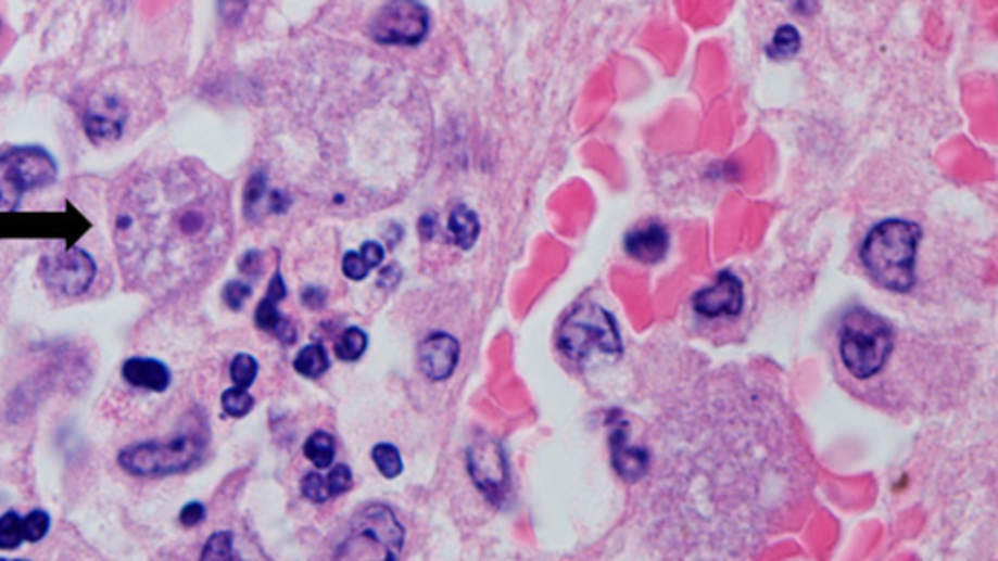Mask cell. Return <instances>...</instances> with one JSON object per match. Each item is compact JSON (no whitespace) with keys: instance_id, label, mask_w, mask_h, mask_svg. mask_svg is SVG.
<instances>
[{"instance_id":"836d02e7","label":"cell","mask_w":998,"mask_h":561,"mask_svg":"<svg viewBox=\"0 0 998 561\" xmlns=\"http://www.w3.org/2000/svg\"><path fill=\"white\" fill-rule=\"evenodd\" d=\"M359 254H362L363 259H365V264L371 267V269L381 266L382 257H384L382 246L381 244H377V242H365Z\"/></svg>"},{"instance_id":"f546056e","label":"cell","mask_w":998,"mask_h":561,"mask_svg":"<svg viewBox=\"0 0 998 561\" xmlns=\"http://www.w3.org/2000/svg\"><path fill=\"white\" fill-rule=\"evenodd\" d=\"M342 267L345 277L352 279V281H363L365 277L369 276V271H371V267L365 264V259H363L359 252H348V254L343 256Z\"/></svg>"},{"instance_id":"5bb4252c","label":"cell","mask_w":998,"mask_h":561,"mask_svg":"<svg viewBox=\"0 0 998 561\" xmlns=\"http://www.w3.org/2000/svg\"><path fill=\"white\" fill-rule=\"evenodd\" d=\"M122 379L137 391L162 392L170 388V369L153 357H129L122 365Z\"/></svg>"},{"instance_id":"d4e9b609","label":"cell","mask_w":998,"mask_h":561,"mask_svg":"<svg viewBox=\"0 0 998 561\" xmlns=\"http://www.w3.org/2000/svg\"><path fill=\"white\" fill-rule=\"evenodd\" d=\"M257 377V362L252 355L240 353L232 362H230V379L237 384L238 388L248 391Z\"/></svg>"},{"instance_id":"277c9868","label":"cell","mask_w":998,"mask_h":561,"mask_svg":"<svg viewBox=\"0 0 998 561\" xmlns=\"http://www.w3.org/2000/svg\"><path fill=\"white\" fill-rule=\"evenodd\" d=\"M205 441L200 435H178L168 441H141L122 448L119 468L135 477H168L200 464Z\"/></svg>"},{"instance_id":"ac0fdd59","label":"cell","mask_w":998,"mask_h":561,"mask_svg":"<svg viewBox=\"0 0 998 561\" xmlns=\"http://www.w3.org/2000/svg\"><path fill=\"white\" fill-rule=\"evenodd\" d=\"M799 48H801V38H799L798 29L786 24L774 31V36L767 46V55L774 61H784V59L798 55Z\"/></svg>"},{"instance_id":"44dd1931","label":"cell","mask_w":998,"mask_h":561,"mask_svg":"<svg viewBox=\"0 0 998 561\" xmlns=\"http://www.w3.org/2000/svg\"><path fill=\"white\" fill-rule=\"evenodd\" d=\"M24 543H26V538H24V517H20L16 511H7V513L0 514V550L2 552H12V550H18Z\"/></svg>"},{"instance_id":"484cf974","label":"cell","mask_w":998,"mask_h":561,"mask_svg":"<svg viewBox=\"0 0 998 561\" xmlns=\"http://www.w3.org/2000/svg\"><path fill=\"white\" fill-rule=\"evenodd\" d=\"M49 531H51V517H49L48 511L36 509V511H29L24 517V538H26V543H41L48 536Z\"/></svg>"},{"instance_id":"e0dca14e","label":"cell","mask_w":998,"mask_h":561,"mask_svg":"<svg viewBox=\"0 0 998 561\" xmlns=\"http://www.w3.org/2000/svg\"><path fill=\"white\" fill-rule=\"evenodd\" d=\"M449 232L453 234V240L460 250H470L475 246L480 232V222L475 211L468 209L466 205H457L449 217Z\"/></svg>"},{"instance_id":"d6a6232c","label":"cell","mask_w":998,"mask_h":561,"mask_svg":"<svg viewBox=\"0 0 998 561\" xmlns=\"http://www.w3.org/2000/svg\"><path fill=\"white\" fill-rule=\"evenodd\" d=\"M205 521V507L200 503V501H191V503L184 505V509L180 511V523L184 526H198V524Z\"/></svg>"},{"instance_id":"6da1fadb","label":"cell","mask_w":998,"mask_h":561,"mask_svg":"<svg viewBox=\"0 0 998 561\" xmlns=\"http://www.w3.org/2000/svg\"><path fill=\"white\" fill-rule=\"evenodd\" d=\"M219 217V191L186 164L127 181L114 209L115 254L127 286L159 296L181 283Z\"/></svg>"},{"instance_id":"8fae6325","label":"cell","mask_w":998,"mask_h":561,"mask_svg":"<svg viewBox=\"0 0 998 561\" xmlns=\"http://www.w3.org/2000/svg\"><path fill=\"white\" fill-rule=\"evenodd\" d=\"M745 291L740 277L722 271L712 285L693 296V310L704 320H733L742 315Z\"/></svg>"},{"instance_id":"8992f818","label":"cell","mask_w":998,"mask_h":561,"mask_svg":"<svg viewBox=\"0 0 998 561\" xmlns=\"http://www.w3.org/2000/svg\"><path fill=\"white\" fill-rule=\"evenodd\" d=\"M59 164L43 146L24 144L0 151V209H16L29 191L58 180Z\"/></svg>"},{"instance_id":"d6986e66","label":"cell","mask_w":998,"mask_h":561,"mask_svg":"<svg viewBox=\"0 0 998 561\" xmlns=\"http://www.w3.org/2000/svg\"><path fill=\"white\" fill-rule=\"evenodd\" d=\"M328 369H330V359L324 352L323 345L318 343L306 345L305 349L296 355L295 371L306 379H318Z\"/></svg>"},{"instance_id":"cb8c5ba5","label":"cell","mask_w":998,"mask_h":561,"mask_svg":"<svg viewBox=\"0 0 998 561\" xmlns=\"http://www.w3.org/2000/svg\"><path fill=\"white\" fill-rule=\"evenodd\" d=\"M220 406L230 418H244L254 408V396L244 388H230L220 396Z\"/></svg>"},{"instance_id":"f1b7e54d","label":"cell","mask_w":998,"mask_h":561,"mask_svg":"<svg viewBox=\"0 0 998 561\" xmlns=\"http://www.w3.org/2000/svg\"><path fill=\"white\" fill-rule=\"evenodd\" d=\"M326 484H328L330 497L345 494L353 484L352 470L345 464H338V467L332 468V472L326 477Z\"/></svg>"},{"instance_id":"30bf717a","label":"cell","mask_w":998,"mask_h":561,"mask_svg":"<svg viewBox=\"0 0 998 561\" xmlns=\"http://www.w3.org/2000/svg\"><path fill=\"white\" fill-rule=\"evenodd\" d=\"M80 117L86 137L92 143H115L125 135L131 105L122 90L100 86L86 98Z\"/></svg>"},{"instance_id":"603a6c76","label":"cell","mask_w":998,"mask_h":561,"mask_svg":"<svg viewBox=\"0 0 998 561\" xmlns=\"http://www.w3.org/2000/svg\"><path fill=\"white\" fill-rule=\"evenodd\" d=\"M372 462L377 464L382 476L389 477V480L400 476L402 468H404L399 448L392 447L389 443H381V445L372 448Z\"/></svg>"},{"instance_id":"4dcf8cb0","label":"cell","mask_w":998,"mask_h":561,"mask_svg":"<svg viewBox=\"0 0 998 561\" xmlns=\"http://www.w3.org/2000/svg\"><path fill=\"white\" fill-rule=\"evenodd\" d=\"M252 293V289L247 283L242 281H230L229 285L225 286L223 291V296H225V303L232 310H240L244 303H247L248 296Z\"/></svg>"},{"instance_id":"52a82bcc","label":"cell","mask_w":998,"mask_h":561,"mask_svg":"<svg viewBox=\"0 0 998 561\" xmlns=\"http://www.w3.org/2000/svg\"><path fill=\"white\" fill-rule=\"evenodd\" d=\"M558 347L571 361H585L595 353H622L615 318L597 305H581L570 313L561 323Z\"/></svg>"},{"instance_id":"9c48e42d","label":"cell","mask_w":998,"mask_h":561,"mask_svg":"<svg viewBox=\"0 0 998 561\" xmlns=\"http://www.w3.org/2000/svg\"><path fill=\"white\" fill-rule=\"evenodd\" d=\"M39 273L53 295L78 298L94 285L98 266L92 254L83 247H73L43 256Z\"/></svg>"},{"instance_id":"d590c367","label":"cell","mask_w":998,"mask_h":561,"mask_svg":"<svg viewBox=\"0 0 998 561\" xmlns=\"http://www.w3.org/2000/svg\"><path fill=\"white\" fill-rule=\"evenodd\" d=\"M419 232L424 234V239H431V237H433V232H435V219H433V215H431V217H429V215L421 217V220H419Z\"/></svg>"},{"instance_id":"3957f363","label":"cell","mask_w":998,"mask_h":561,"mask_svg":"<svg viewBox=\"0 0 998 561\" xmlns=\"http://www.w3.org/2000/svg\"><path fill=\"white\" fill-rule=\"evenodd\" d=\"M894 352V330L885 318L866 308L846 313L838 330V355L858 381H868L884 371Z\"/></svg>"},{"instance_id":"7402d4cb","label":"cell","mask_w":998,"mask_h":561,"mask_svg":"<svg viewBox=\"0 0 998 561\" xmlns=\"http://www.w3.org/2000/svg\"><path fill=\"white\" fill-rule=\"evenodd\" d=\"M367 349V333L359 328H350L336 343V357L342 361H357Z\"/></svg>"},{"instance_id":"5b68a950","label":"cell","mask_w":998,"mask_h":561,"mask_svg":"<svg viewBox=\"0 0 998 561\" xmlns=\"http://www.w3.org/2000/svg\"><path fill=\"white\" fill-rule=\"evenodd\" d=\"M404 528L387 505H369L355 514L340 546V560H399Z\"/></svg>"},{"instance_id":"83f0119b","label":"cell","mask_w":998,"mask_h":561,"mask_svg":"<svg viewBox=\"0 0 998 561\" xmlns=\"http://www.w3.org/2000/svg\"><path fill=\"white\" fill-rule=\"evenodd\" d=\"M303 495H305L308 501L313 503H324L330 499V492H328V484H326V477L316 474V472H311L306 474L305 480H303Z\"/></svg>"},{"instance_id":"ba28073f","label":"cell","mask_w":998,"mask_h":561,"mask_svg":"<svg viewBox=\"0 0 998 561\" xmlns=\"http://www.w3.org/2000/svg\"><path fill=\"white\" fill-rule=\"evenodd\" d=\"M379 46L416 48L429 34V12L419 0H389L369 26Z\"/></svg>"},{"instance_id":"ffe728a7","label":"cell","mask_w":998,"mask_h":561,"mask_svg":"<svg viewBox=\"0 0 998 561\" xmlns=\"http://www.w3.org/2000/svg\"><path fill=\"white\" fill-rule=\"evenodd\" d=\"M305 457L313 462L314 467L330 468L332 467L333 457H336V441L330 433L316 431L305 443Z\"/></svg>"},{"instance_id":"1f68e13d","label":"cell","mask_w":998,"mask_h":561,"mask_svg":"<svg viewBox=\"0 0 998 561\" xmlns=\"http://www.w3.org/2000/svg\"><path fill=\"white\" fill-rule=\"evenodd\" d=\"M247 9L248 0H219L220 18L229 26H237L238 22L244 18Z\"/></svg>"},{"instance_id":"4fadbf2b","label":"cell","mask_w":998,"mask_h":561,"mask_svg":"<svg viewBox=\"0 0 998 561\" xmlns=\"http://www.w3.org/2000/svg\"><path fill=\"white\" fill-rule=\"evenodd\" d=\"M460 347L449 333H431L418 349L419 369L429 381H445L457 369Z\"/></svg>"},{"instance_id":"2e32d148","label":"cell","mask_w":998,"mask_h":561,"mask_svg":"<svg viewBox=\"0 0 998 561\" xmlns=\"http://www.w3.org/2000/svg\"><path fill=\"white\" fill-rule=\"evenodd\" d=\"M286 295L287 289L286 283H283V277L276 273V277L269 283L266 298L257 306L254 320H256L257 328H262L264 332L276 333L281 342L293 343L295 342V328L277 310V305L283 301Z\"/></svg>"},{"instance_id":"4316f807","label":"cell","mask_w":998,"mask_h":561,"mask_svg":"<svg viewBox=\"0 0 998 561\" xmlns=\"http://www.w3.org/2000/svg\"><path fill=\"white\" fill-rule=\"evenodd\" d=\"M235 553H232V534L230 533H217L211 536L203 552H201V560H232Z\"/></svg>"},{"instance_id":"7c38bea8","label":"cell","mask_w":998,"mask_h":561,"mask_svg":"<svg viewBox=\"0 0 998 561\" xmlns=\"http://www.w3.org/2000/svg\"><path fill=\"white\" fill-rule=\"evenodd\" d=\"M468 470L478 489L490 501H500L504 497L505 485H507V462H505L502 447L495 441L482 438L470 447Z\"/></svg>"},{"instance_id":"9a60e30c","label":"cell","mask_w":998,"mask_h":561,"mask_svg":"<svg viewBox=\"0 0 998 561\" xmlns=\"http://www.w3.org/2000/svg\"><path fill=\"white\" fill-rule=\"evenodd\" d=\"M628 254L637 259L640 264L654 266L667 256L669 250V234L666 227L659 222H646L642 227L630 230L624 239Z\"/></svg>"},{"instance_id":"7a4b0ae2","label":"cell","mask_w":998,"mask_h":561,"mask_svg":"<svg viewBox=\"0 0 998 561\" xmlns=\"http://www.w3.org/2000/svg\"><path fill=\"white\" fill-rule=\"evenodd\" d=\"M922 230L917 222L885 219L868 232L860 257L868 276L892 293H909L914 285V266Z\"/></svg>"},{"instance_id":"e575fe53","label":"cell","mask_w":998,"mask_h":561,"mask_svg":"<svg viewBox=\"0 0 998 561\" xmlns=\"http://www.w3.org/2000/svg\"><path fill=\"white\" fill-rule=\"evenodd\" d=\"M303 303L311 308H318L324 305V291L320 289H308L303 293Z\"/></svg>"}]
</instances>
